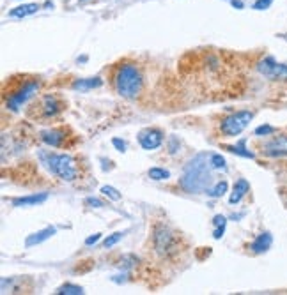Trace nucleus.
<instances>
[{"mask_svg": "<svg viewBox=\"0 0 287 295\" xmlns=\"http://www.w3.org/2000/svg\"><path fill=\"white\" fill-rule=\"evenodd\" d=\"M208 154H199L186 164L185 175L179 181V186L186 193H202V191H208V188L211 186L213 177L209 173L211 161L208 163Z\"/></svg>", "mask_w": 287, "mask_h": 295, "instance_id": "f257e3e1", "label": "nucleus"}, {"mask_svg": "<svg viewBox=\"0 0 287 295\" xmlns=\"http://www.w3.org/2000/svg\"><path fill=\"white\" fill-rule=\"evenodd\" d=\"M115 90L123 97H137L142 90V75L135 64H123L115 73Z\"/></svg>", "mask_w": 287, "mask_h": 295, "instance_id": "f03ea898", "label": "nucleus"}, {"mask_svg": "<svg viewBox=\"0 0 287 295\" xmlns=\"http://www.w3.org/2000/svg\"><path fill=\"white\" fill-rule=\"evenodd\" d=\"M44 159V163L48 164V168L52 170V173H55L57 177H61L62 181H75L78 175V168H76V161L67 154H48L41 156Z\"/></svg>", "mask_w": 287, "mask_h": 295, "instance_id": "7ed1b4c3", "label": "nucleus"}, {"mask_svg": "<svg viewBox=\"0 0 287 295\" xmlns=\"http://www.w3.org/2000/svg\"><path fill=\"white\" fill-rule=\"evenodd\" d=\"M254 119V111L241 110L236 111V113L229 115L225 119L222 120L220 129L225 136H238L239 133H243L247 129V126L250 124V120Z\"/></svg>", "mask_w": 287, "mask_h": 295, "instance_id": "20e7f679", "label": "nucleus"}, {"mask_svg": "<svg viewBox=\"0 0 287 295\" xmlns=\"http://www.w3.org/2000/svg\"><path fill=\"white\" fill-rule=\"evenodd\" d=\"M37 88H39V81H37V80H27V81H23L20 87H16L13 92L7 96V99H5L7 108L11 111H18L23 103H27L34 96Z\"/></svg>", "mask_w": 287, "mask_h": 295, "instance_id": "39448f33", "label": "nucleus"}, {"mask_svg": "<svg viewBox=\"0 0 287 295\" xmlns=\"http://www.w3.org/2000/svg\"><path fill=\"white\" fill-rule=\"evenodd\" d=\"M257 71L261 73L264 78L273 80V81H287V66L279 64L273 57H266L257 64Z\"/></svg>", "mask_w": 287, "mask_h": 295, "instance_id": "423d86ee", "label": "nucleus"}, {"mask_svg": "<svg viewBox=\"0 0 287 295\" xmlns=\"http://www.w3.org/2000/svg\"><path fill=\"white\" fill-rule=\"evenodd\" d=\"M153 242H155V249L159 255H168L174 249V235L172 232L163 225H158L155 228V235H153Z\"/></svg>", "mask_w": 287, "mask_h": 295, "instance_id": "0eeeda50", "label": "nucleus"}, {"mask_svg": "<svg viewBox=\"0 0 287 295\" xmlns=\"http://www.w3.org/2000/svg\"><path fill=\"white\" fill-rule=\"evenodd\" d=\"M264 156L268 158H286L287 156V134H279L271 138L264 145Z\"/></svg>", "mask_w": 287, "mask_h": 295, "instance_id": "6e6552de", "label": "nucleus"}, {"mask_svg": "<svg viewBox=\"0 0 287 295\" xmlns=\"http://www.w3.org/2000/svg\"><path fill=\"white\" fill-rule=\"evenodd\" d=\"M138 141H140L142 149L155 150L163 143V133L159 131V129H144L138 134Z\"/></svg>", "mask_w": 287, "mask_h": 295, "instance_id": "1a4fd4ad", "label": "nucleus"}, {"mask_svg": "<svg viewBox=\"0 0 287 295\" xmlns=\"http://www.w3.org/2000/svg\"><path fill=\"white\" fill-rule=\"evenodd\" d=\"M64 138H66V131L64 129H48V131L41 133V140L50 147H61Z\"/></svg>", "mask_w": 287, "mask_h": 295, "instance_id": "9d476101", "label": "nucleus"}, {"mask_svg": "<svg viewBox=\"0 0 287 295\" xmlns=\"http://www.w3.org/2000/svg\"><path fill=\"white\" fill-rule=\"evenodd\" d=\"M52 235H55V228H53V226H48V228L39 230V232H35V234H32V235H29V237H27L25 246L32 247V246H35V244H41V242H44V241H48Z\"/></svg>", "mask_w": 287, "mask_h": 295, "instance_id": "9b49d317", "label": "nucleus"}, {"mask_svg": "<svg viewBox=\"0 0 287 295\" xmlns=\"http://www.w3.org/2000/svg\"><path fill=\"white\" fill-rule=\"evenodd\" d=\"M271 244H273V235H271L270 232H264V234L257 235V239L254 241L250 247H252L254 253H264L270 249Z\"/></svg>", "mask_w": 287, "mask_h": 295, "instance_id": "f8f14e48", "label": "nucleus"}, {"mask_svg": "<svg viewBox=\"0 0 287 295\" xmlns=\"http://www.w3.org/2000/svg\"><path fill=\"white\" fill-rule=\"evenodd\" d=\"M48 200V193H39V194H31V196H22V198H14L13 205L14 207H27V205H37Z\"/></svg>", "mask_w": 287, "mask_h": 295, "instance_id": "ddd939ff", "label": "nucleus"}, {"mask_svg": "<svg viewBox=\"0 0 287 295\" xmlns=\"http://www.w3.org/2000/svg\"><path fill=\"white\" fill-rule=\"evenodd\" d=\"M248 189H250V184H248L245 179H239L234 184V189H232V194H230V198H229L230 205H236V203L241 202V198L248 193Z\"/></svg>", "mask_w": 287, "mask_h": 295, "instance_id": "4468645a", "label": "nucleus"}, {"mask_svg": "<svg viewBox=\"0 0 287 295\" xmlns=\"http://www.w3.org/2000/svg\"><path fill=\"white\" fill-rule=\"evenodd\" d=\"M37 11H39V5L37 4H23V5H18V7L11 9V11H9V16L25 18V16H31V14L37 13Z\"/></svg>", "mask_w": 287, "mask_h": 295, "instance_id": "2eb2a0df", "label": "nucleus"}, {"mask_svg": "<svg viewBox=\"0 0 287 295\" xmlns=\"http://www.w3.org/2000/svg\"><path fill=\"white\" fill-rule=\"evenodd\" d=\"M103 85L101 78H85V80H76L73 81V88L75 90H93V88H97Z\"/></svg>", "mask_w": 287, "mask_h": 295, "instance_id": "dca6fc26", "label": "nucleus"}, {"mask_svg": "<svg viewBox=\"0 0 287 295\" xmlns=\"http://www.w3.org/2000/svg\"><path fill=\"white\" fill-rule=\"evenodd\" d=\"M43 108H44V115H55L59 110H61V105L57 103V99L53 96H46L43 99Z\"/></svg>", "mask_w": 287, "mask_h": 295, "instance_id": "f3484780", "label": "nucleus"}, {"mask_svg": "<svg viewBox=\"0 0 287 295\" xmlns=\"http://www.w3.org/2000/svg\"><path fill=\"white\" fill-rule=\"evenodd\" d=\"M59 295H80L84 294V288L78 287V285H71V283H66V285H62L61 288L57 290Z\"/></svg>", "mask_w": 287, "mask_h": 295, "instance_id": "a211bd4d", "label": "nucleus"}, {"mask_svg": "<svg viewBox=\"0 0 287 295\" xmlns=\"http://www.w3.org/2000/svg\"><path fill=\"white\" fill-rule=\"evenodd\" d=\"M245 143H247V140H239L238 145L227 147V150H230V152H234V154L243 156V158H254V152H250V150L245 149Z\"/></svg>", "mask_w": 287, "mask_h": 295, "instance_id": "6ab92c4d", "label": "nucleus"}, {"mask_svg": "<svg viewBox=\"0 0 287 295\" xmlns=\"http://www.w3.org/2000/svg\"><path fill=\"white\" fill-rule=\"evenodd\" d=\"M149 177L153 181H167L168 177H170V173L167 170H163V168H151Z\"/></svg>", "mask_w": 287, "mask_h": 295, "instance_id": "aec40b11", "label": "nucleus"}, {"mask_svg": "<svg viewBox=\"0 0 287 295\" xmlns=\"http://www.w3.org/2000/svg\"><path fill=\"white\" fill-rule=\"evenodd\" d=\"M101 193L105 194V196H108L110 200H114V202H119L123 196H121V193L115 188H112V186H103L101 188Z\"/></svg>", "mask_w": 287, "mask_h": 295, "instance_id": "412c9836", "label": "nucleus"}, {"mask_svg": "<svg viewBox=\"0 0 287 295\" xmlns=\"http://www.w3.org/2000/svg\"><path fill=\"white\" fill-rule=\"evenodd\" d=\"M123 237H124L123 232H117V234H112L108 239H105V242H103V246H105V247H112V246H115V244L119 242V241H121V239H123Z\"/></svg>", "mask_w": 287, "mask_h": 295, "instance_id": "4be33fe9", "label": "nucleus"}, {"mask_svg": "<svg viewBox=\"0 0 287 295\" xmlns=\"http://www.w3.org/2000/svg\"><path fill=\"white\" fill-rule=\"evenodd\" d=\"M209 161H211V166L213 168H225V159L222 158L220 154H211L209 156Z\"/></svg>", "mask_w": 287, "mask_h": 295, "instance_id": "5701e85b", "label": "nucleus"}, {"mask_svg": "<svg viewBox=\"0 0 287 295\" xmlns=\"http://www.w3.org/2000/svg\"><path fill=\"white\" fill-rule=\"evenodd\" d=\"M225 191H227V182L223 181V182H218V184L215 186V189L209 191V194L217 198V196H222V194H225Z\"/></svg>", "mask_w": 287, "mask_h": 295, "instance_id": "b1692460", "label": "nucleus"}, {"mask_svg": "<svg viewBox=\"0 0 287 295\" xmlns=\"http://www.w3.org/2000/svg\"><path fill=\"white\" fill-rule=\"evenodd\" d=\"M271 4H273V0H257L252 7L255 9V11H264V9H268Z\"/></svg>", "mask_w": 287, "mask_h": 295, "instance_id": "393cba45", "label": "nucleus"}, {"mask_svg": "<svg viewBox=\"0 0 287 295\" xmlns=\"http://www.w3.org/2000/svg\"><path fill=\"white\" fill-rule=\"evenodd\" d=\"M271 133H275V129L271 128V126H259V128L255 129V134L257 136H268V134H271Z\"/></svg>", "mask_w": 287, "mask_h": 295, "instance_id": "a878e982", "label": "nucleus"}, {"mask_svg": "<svg viewBox=\"0 0 287 295\" xmlns=\"http://www.w3.org/2000/svg\"><path fill=\"white\" fill-rule=\"evenodd\" d=\"M85 203H87V205H91V207H94V209L105 207V203H103L101 200H97V198H93V196H89V198L85 200Z\"/></svg>", "mask_w": 287, "mask_h": 295, "instance_id": "bb28decb", "label": "nucleus"}, {"mask_svg": "<svg viewBox=\"0 0 287 295\" xmlns=\"http://www.w3.org/2000/svg\"><path fill=\"white\" fill-rule=\"evenodd\" d=\"M112 143H114V147L119 150V152H124V150H126V143H124L123 140H119V138H114V140H112Z\"/></svg>", "mask_w": 287, "mask_h": 295, "instance_id": "cd10ccee", "label": "nucleus"}, {"mask_svg": "<svg viewBox=\"0 0 287 295\" xmlns=\"http://www.w3.org/2000/svg\"><path fill=\"white\" fill-rule=\"evenodd\" d=\"M168 147H170V154H176L177 150H179V141L172 136V138H170V143H168Z\"/></svg>", "mask_w": 287, "mask_h": 295, "instance_id": "c85d7f7f", "label": "nucleus"}, {"mask_svg": "<svg viewBox=\"0 0 287 295\" xmlns=\"http://www.w3.org/2000/svg\"><path fill=\"white\" fill-rule=\"evenodd\" d=\"M99 239H101V234H94V235H91V237L85 239V244H87V246H93V244H96L97 241H99Z\"/></svg>", "mask_w": 287, "mask_h": 295, "instance_id": "c756f323", "label": "nucleus"}, {"mask_svg": "<svg viewBox=\"0 0 287 295\" xmlns=\"http://www.w3.org/2000/svg\"><path fill=\"white\" fill-rule=\"evenodd\" d=\"M225 223H227V219L223 216H220V214L213 217V225L215 226H222V225H225Z\"/></svg>", "mask_w": 287, "mask_h": 295, "instance_id": "7c9ffc66", "label": "nucleus"}, {"mask_svg": "<svg viewBox=\"0 0 287 295\" xmlns=\"http://www.w3.org/2000/svg\"><path fill=\"white\" fill-rule=\"evenodd\" d=\"M232 5L236 9H243V2H239V0H232Z\"/></svg>", "mask_w": 287, "mask_h": 295, "instance_id": "2f4dec72", "label": "nucleus"}, {"mask_svg": "<svg viewBox=\"0 0 287 295\" xmlns=\"http://www.w3.org/2000/svg\"><path fill=\"white\" fill-rule=\"evenodd\" d=\"M80 2H84V0H80Z\"/></svg>", "mask_w": 287, "mask_h": 295, "instance_id": "473e14b6", "label": "nucleus"}]
</instances>
